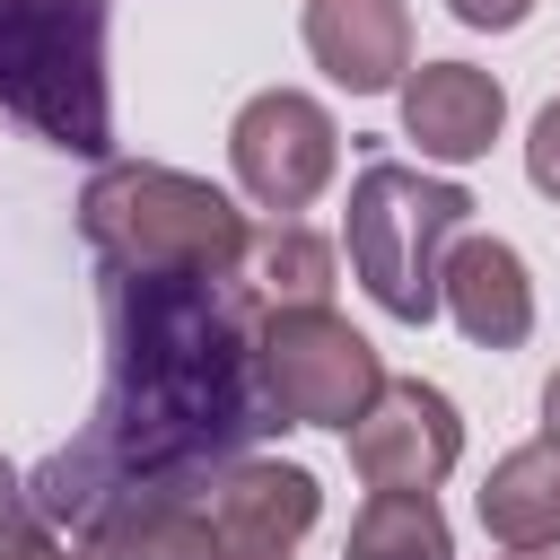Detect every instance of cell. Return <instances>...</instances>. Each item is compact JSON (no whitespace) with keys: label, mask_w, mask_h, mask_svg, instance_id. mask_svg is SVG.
I'll use <instances>...</instances> for the list:
<instances>
[{"label":"cell","mask_w":560,"mask_h":560,"mask_svg":"<svg viewBox=\"0 0 560 560\" xmlns=\"http://www.w3.org/2000/svg\"><path fill=\"white\" fill-rule=\"evenodd\" d=\"M105 394L70 446L26 472V516L70 534L114 490H201L219 464L289 429L254 368L262 289L245 271H96Z\"/></svg>","instance_id":"cell-1"},{"label":"cell","mask_w":560,"mask_h":560,"mask_svg":"<svg viewBox=\"0 0 560 560\" xmlns=\"http://www.w3.org/2000/svg\"><path fill=\"white\" fill-rule=\"evenodd\" d=\"M79 236H88L96 271H245L254 219L210 175L105 158L79 192Z\"/></svg>","instance_id":"cell-2"},{"label":"cell","mask_w":560,"mask_h":560,"mask_svg":"<svg viewBox=\"0 0 560 560\" xmlns=\"http://www.w3.org/2000/svg\"><path fill=\"white\" fill-rule=\"evenodd\" d=\"M0 122L105 166L114 149L105 0H0Z\"/></svg>","instance_id":"cell-3"},{"label":"cell","mask_w":560,"mask_h":560,"mask_svg":"<svg viewBox=\"0 0 560 560\" xmlns=\"http://www.w3.org/2000/svg\"><path fill=\"white\" fill-rule=\"evenodd\" d=\"M464 228H472V192L455 175H420L402 158H368L350 175L341 254H350V280L394 324H438V271Z\"/></svg>","instance_id":"cell-4"},{"label":"cell","mask_w":560,"mask_h":560,"mask_svg":"<svg viewBox=\"0 0 560 560\" xmlns=\"http://www.w3.org/2000/svg\"><path fill=\"white\" fill-rule=\"evenodd\" d=\"M254 368H262V394L289 429H350L385 385L376 341L332 306H262Z\"/></svg>","instance_id":"cell-5"},{"label":"cell","mask_w":560,"mask_h":560,"mask_svg":"<svg viewBox=\"0 0 560 560\" xmlns=\"http://www.w3.org/2000/svg\"><path fill=\"white\" fill-rule=\"evenodd\" d=\"M228 166H236V192L271 219H298L324 201L332 166H341V122L324 114V96L306 88H262L236 105L228 122Z\"/></svg>","instance_id":"cell-6"},{"label":"cell","mask_w":560,"mask_h":560,"mask_svg":"<svg viewBox=\"0 0 560 560\" xmlns=\"http://www.w3.org/2000/svg\"><path fill=\"white\" fill-rule=\"evenodd\" d=\"M341 438H350V472L368 490H438L464 464V411L429 376H385L376 402Z\"/></svg>","instance_id":"cell-7"},{"label":"cell","mask_w":560,"mask_h":560,"mask_svg":"<svg viewBox=\"0 0 560 560\" xmlns=\"http://www.w3.org/2000/svg\"><path fill=\"white\" fill-rule=\"evenodd\" d=\"M438 315L472 350H525L534 341V271H525V254L508 236L464 228L446 245V271H438Z\"/></svg>","instance_id":"cell-8"},{"label":"cell","mask_w":560,"mask_h":560,"mask_svg":"<svg viewBox=\"0 0 560 560\" xmlns=\"http://www.w3.org/2000/svg\"><path fill=\"white\" fill-rule=\"evenodd\" d=\"M508 131V88L472 61H420L402 79V140H420L429 166H472Z\"/></svg>","instance_id":"cell-9"},{"label":"cell","mask_w":560,"mask_h":560,"mask_svg":"<svg viewBox=\"0 0 560 560\" xmlns=\"http://www.w3.org/2000/svg\"><path fill=\"white\" fill-rule=\"evenodd\" d=\"M201 516L228 542H280V551H298L315 534V516H324V481L306 464H280V455H236V464L210 472Z\"/></svg>","instance_id":"cell-10"},{"label":"cell","mask_w":560,"mask_h":560,"mask_svg":"<svg viewBox=\"0 0 560 560\" xmlns=\"http://www.w3.org/2000/svg\"><path fill=\"white\" fill-rule=\"evenodd\" d=\"M315 70L350 96H385L411 70V9L402 0H306L298 18Z\"/></svg>","instance_id":"cell-11"},{"label":"cell","mask_w":560,"mask_h":560,"mask_svg":"<svg viewBox=\"0 0 560 560\" xmlns=\"http://www.w3.org/2000/svg\"><path fill=\"white\" fill-rule=\"evenodd\" d=\"M210 490V481H201ZM201 490H114L96 499L79 525H70V551L79 560H201L210 542V516H201Z\"/></svg>","instance_id":"cell-12"},{"label":"cell","mask_w":560,"mask_h":560,"mask_svg":"<svg viewBox=\"0 0 560 560\" xmlns=\"http://www.w3.org/2000/svg\"><path fill=\"white\" fill-rule=\"evenodd\" d=\"M472 508H481V534H490L499 551H560V446H551V438L508 446V455L481 472Z\"/></svg>","instance_id":"cell-13"},{"label":"cell","mask_w":560,"mask_h":560,"mask_svg":"<svg viewBox=\"0 0 560 560\" xmlns=\"http://www.w3.org/2000/svg\"><path fill=\"white\" fill-rule=\"evenodd\" d=\"M341 560H455V525H446L438 490H368Z\"/></svg>","instance_id":"cell-14"},{"label":"cell","mask_w":560,"mask_h":560,"mask_svg":"<svg viewBox=\"0 0 560 560\" xmlns=\"http://www.w3.org/2000/svg\"><path fill=\"white\" fill-rule=\"evenodd\" d=\"M332 262L341 254L298 219H271L245 245V280L262 289V306H332Z\"/></svg>","instance_id":"cell-15"},{"label":"cell","mask_w":560,"mask_h":560,"mask_svg":"<svg viewBox=\"0 0 560 560\" xmlns=\"http://www.w3.org/2000/svg\"><path fill=\"white\" fill-rule=\"evenodd\" d=\"M525 175H534V192L542 201H560V96L534 114V131H525Z\"/></svg>","instance_id":"cell-16"},{"label":"cell","mask_w":560,"mask_h":560,"mask_svg":"<svg viewBox=\"0 0 560 560\" xmlns=\"http://www.w3.org/2000/svg\"><path fill=\"white\" fill-rule=\"evenodd\" d=\"M0 560H79V551H70V534H52L44 516H18V525L0 534Z\"/></svg>","instance_id":"cell-17"},{"label":"cell","mask_w":560,"mask_h":560,"mask_svg":"<svg viewBox=\"0 0 560 560\" xmlns=\"http://www.w3.org/2000/svg\"><path fill=\"white\" fill-rule=\"evenodd\" d=\"M455 9V26H472V35H516L525 18H534V0H446Z\"/></svg>","instance_id":"cell-18"},{"label":"cell","mask_w":560,"mask_h":560,"mask_svg":"<svg viewBox=\"0 0 560 560\" xmlns=\"http://www.w3.org/2000/svg\"><path fill=\"white\" fill-rule=\"evenodd\" d=\"M201 560H298V551H280V542H228V534H210V542H201Z\"/></svg>","instance_id":"cell-19"},{"label":"cell","mask_w":560,"mask_h":560,"mask_svg":"<svg viewBox=\"0 0 560 560\" xmlns=\"http://www.w3.org/2000/svg\"><path fill=\"white\" fill-rule=\"evenodd\" d=\"M18 516H26V472H18L9 455H0V534H9Z\"/></svg>","instance_id":"cell-20"},{"label":"cell","mask_w":560,"mask_h":560,"mask_svg":"<svg viewBox=\"0 0 560 560\" xmlns=\"http://www.w3.org/2000/svg\"><path fill=\"white\" fill-rule=\"evenodd\" d=\"M542 438H551V446H560V368H551V376H542Z\"/></svg>","instance_id":"cell-21"},{"label":"cell","mask_w":560,"mask_h":560,"mask_svg":"<svg viewBox=\"0 0 560 560\" xmlns=\"http://www.w3.org/2000/svg\"><path fill=\"white\" fill-rule=\"evenodd\" d=\"M499 560H551V551H499Z\"/></svg>","instance_id":"cell-22"}]
</instances>
